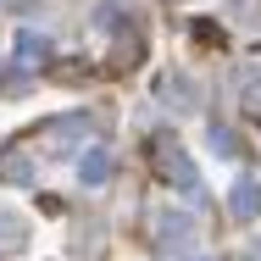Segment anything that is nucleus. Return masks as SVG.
<instances>
[{
  "mask_svg": "<svg viewBox=\"0 0 261 261\" xmlns=\"http://www.w3.org/2000/svg\"><path fill=\"white\" fill-rule=\"evenodd\" d=\"M156 161H161V172H167V178H172V184H178L184 195H200V172H195V161L184 156L178 145H167V150H161Z\"/></svg>",
  "mask_w": 261,
  "mask_h": 261,
  "instance_id": "f257e3e1",
  "label": "nucleus"
},
{
  "mask_svg": "<svg viewBox=\"0 0 261 261\" xmlns=\"http://www.w3.org/2000/svg\"><path fill=\"white\" fill-rule=\"evenodd\" d=\"M228 211H233L239 222L261 217V178H239V184L228 189Z\"/></svg>",
  "mask_w": 261,
  "mask_h": 261,
  "instance_id": "f03ea898",
  "label": "nucleus"
},
{
  "mask_svg": "<svg viewBox=\"0 0 261 261\" xmlns=\"http://www.w3.org/2000/svg\"><path fill=\"white\" fill-rule=\"evenodd\" d=\"M156 233H161V250H178V245L195 233V217H189V211H178V217L167 211V217H156Z\"/></svg>",
  "mask_w": 261,
  "mask_h": 261,
  "instance_id": "7ed1b4c3",
  "label": "nucleus"
},
{
  "mask_svg": "<svg viewBox=\"0 0 261 261\" xmlns=\"http://www.w3.org/2000/svg\"><path fill=\"white\" fill-rule=\"evenodd\" d=\"M17 61H28V67H39V61H50V39L45 34H17Z\"/></svg>",
  "mask_w": 261,
  "mask_h": 261,
  "instance_id": "20e7f679",
  "label": "nucleus"
},
{
  "mask_svg": "<svg viewBox=\"0 0 261 261\" xmlns=\"http://www.w3.org/2000/svg\"><path fill=\"white\" fill-rule=\"evenodd\" d=\"M78 178L84 184H106L111 178V150H89V156L78 161Z\"/></svg>",
  "mask_w": 261,
  "mask_h": 261,
  "instance_id": "39448f33",
  "label": "nucleus"
},
{
  "mask_svg": "<svg viewBox=\"0 0 261 261\" xmlns=\"http://www.w3.org/2000/svg\"><path fill=\"white\" fill-rule=\"evenodd\" d=\"M22 239H28V222H22L17 211H6V206H0V250H17Z\"/></svg>",
  "mask_w": 261,
  "mask_h": 261,
  "instance_id": "423d86ee",
  "label": "nucleus"
},
{
  "mask_svg": "<svg viewBox=\"0 0 261 261\" xmlns=\"http://www.w3.org/2000/svg\"><path fill=\"white\" fill-rule=\"evenodd\" d=\"M167 100H178V111H195V100H200L195 78H172V84H167Z\"/></svg>",
  "mask_w": 261,
  "mask_h": 261,
  "instance_id": "0eeeda50",
  "label": "nucleus"
},
{
  "mask_svg": "<svg viewBox=\"0 0 261 261\" xmlns=\"http://www.w3.org/2000/svg\"><path fill=\"white\" fill-rule=\"evenodd\" d=\"M211 150L217 156H239V134L233 128H211Z\"/></svg>",
  "mask_w": 261,
  "mask_h": 261,
  "instance_id": "6e6552de",
  "label": "nucleus"
},
{
  "mask_svg": "<svg viewBox=\"0 0 261 261\" xmlns=\"http://www.w3.org/2000/svg\"><path fill=\"white\" fill-rule=\"evenodd\" d=\"M0 172H6L11 184H28V178H34V161H28V156H11L6 167H0Z\"/></svg>",
  "mask_w": 261,
  "mask_h": 261,
  "instance_id": "1a4fd4ad",
  "label": "nucleus"
},
{
  "mask_svg": "<svg viewBox=\"0 0 261 261\" xmlns=\"http://www.w3.org/2000/svg\"><path fill=\"white\" fill-rule=\"evenodd\" d=\"M245 111H250V117H261V78H250V84H245Z\"/></svg>",
  "mask_w": 261,
  "mask_h": 261,
  "instance_id": "9d476101",
  "label": "nucleus"
}]
</instances>
